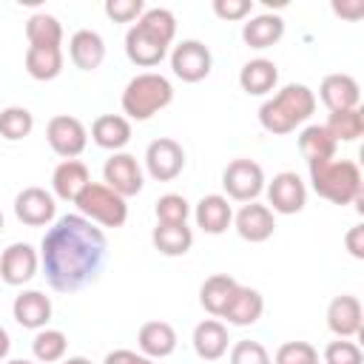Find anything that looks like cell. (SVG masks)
<instances>
[{
	"instance_id": "ba28073f",
	"label": "cell",
	"mask_w": 364,
	"mask_h": 364,
	"mask_svg": "<svg viewBox=\"0 0 364 364\" xmlns=\"http://www.w3.org/2000/svg\"><path fill=\"white\" fill-rule=\"evenodd\" d=\"M267 208L273 213H282V216H293V213H301L304 205H307V185L301 182V176L296 171H282L276 173L267 185Z\"/></svg>"
},
{
	"instance_id": "7c38bea8",
	"label": "cell",
	"mask_w": 364,
	"mask_h": 364,
	"mask_svg": "<svg viewBox=\"0 0 364 364\" xmlns=\"http://www.w3.org/2000/svg\"><path fill=\"white\" fill-rule=\"evenodd\" d=\"M210 65H213V57H210V48L202 40H182L171 51V71L182 82L205 80L210 74Z\"/></svg>"
},
{
	"instance_id": "f6af8a7d",
	"label": "cell",
	"mask_w": 364,
	"mask_h": 364,
	"mask_svg": "<svg viewBox=\"0 0 364 364\" xmlns=\"http://www.w3.org/2000/svg\"><path fill=\"white\" fill-rule=\"evenodd\" d=\"M9 350H11V338H9V333L0 327V361H6Z\"/></svg>"
},
{
	"instance_id": "f546056e",
	"label": "cell",
	"mask_w": 364,
	"mask_h": 364,
	"mask_svg": "<svg viewBox=\"0 0 364 364\" xmlns=\"http://www.w3.org/2000/svg\"><path fill=\"white\" fill-rule=\"evenodd\" d=\"M236 284H239V282H236L233 276H228V273H213V276H208V279L202 282V287H199V304H202L213 318H219L222 310H225V304L230 301Z\"/></svg>"
},
{
	"instance_id": "c3c4849f",
	"label": "cell",
	"mask_w": 364,
	"mask_h": 364,
	"mask_svg": "<svg viewBox=\"0 0 364 364\" xmlns=\"http://www.w3.org/2000/svg\"><path fill=\"white\" fill-rule=\"evenodd\" d=\"M3 225H6V219H3V210H0V230H3Z\"/></svg>"
},
{
	"instance_id": "7a4b0ae2",
	"label": "cell",
	"mask_w": 364,
	"mask_h": 364,
	"mask_svg": "<svg viewBox=\"0 0 364 364\" xmlns=\"http://www.w3.org/2000/svg\"><path fill=\"white\" fill-rule=\"evenodd\" d=\"M176 37V17L168 9H145L142 17L125 31V57L139 68H154L168 57Z\"/></svg>"
},
{
	"instance_id": "4316f807",
	"label": "cell",
	"mask_w": 364,
	"mask_h": 364,
	"mask_svg": "<svg viewBox=\"0 0 364 364\" xmlns=\"http://www.w3.org/2000/svg\"><path fill=\"white\" fill-rule=\"evenodd\" d=\"M279 82V68L273 60H264V57H256V60H247L239 71V85L245 94L250 97H262V94H270Z\"/></svg>"
},
{
	"instance_id": "7402d4cb",
	"label": "cell",
	"mask_w": 364,
	"mask_h": 364,
	"mask_svg": "<svg viewBox=\"0 0 364 364\" xmlns=\"http://www.w3.org/2000/svg\"><path fill=\"white\" fill-rule=\"evenodd\" d=\"M68 57L80 71H97L105 60V40L91 28H80L68 40Z\"/></svg>"
},
{
	"instance_id": "ac0fdd59",
	"label": "cell",
	"mask_w": 364,
	"mask_h": 364,
	"mask_svg": "<svg viewBox=\"0 0 364 364\" xmlns=\"http://www.w3.org/2000/svg\"><path fill=\"white\" fill-rule=\"evenodd\" d=\"M318 100L327 105V111H347V108H358L361 102V88L355 82V77L350 74H327L318 85Z\"/></svg>"
},
{
	"instance_id": "d4e9b609",
	"label": "cell",
	"mask_w": 364,
	"mask_h": 364,
	"mask_svg": "<svg viewBox=\"0 0 364 364\" xmlns=\"http://www.w3.org/2000/svg\"><path fill=\"white\" fill-rule=\"evenodd\" d=\"M91 182V173H88V165L80 162V159H63L54 173H51V188H54V196L63 199V202H74L80 196V191Z\"/></svg>"
},
{
	"instance_id": "8992f818",
	"label": "cell",
	"mask_w": 364,
	"mask_h": 364,
	"mask_svg": "<svg viewBox=\"0 0 364 364\" xmlns=\"http://www.w3.org/2000/svg\"><path fill=\"white\" fill-rule=\"evenodd\" d=\"M74 205L80 208V216H85L94 225L102 228H122L128 219V205L119 193H114L105 182H88L80 196L74 199Z\"/></svg>"
},
{
	"instance_id": "d6a6232c",
	"label": "cell",
	"mask_w": 364,
	"mask_h": 364,
	"mask_svg": "<svg viewBox=\"0 0 364 364\" xmlns=\"http://www.w3.org/2000/svg\"><path fill=\"white\" fill-rule=\"evenodd\" d=\"M327 134L336 142H355L364 134V117L361 108H347V111H333L324 122Z\"/></svg>"
},
{
	"instance_id": "ee69618b",
	"label": "cell",
	"mask_w": 364,
	"mask_h": 364,
	"mask_svg": "<svg viewBox=\"0 0 364 364\" xmlns=\"http://www.w3.org/2000/svg\"><path fill=\"white\" fill-rule=\"evenodd\" d=\"M333 11L338 17H347V20H358L364 14V0H350V3H333Z\"/></svg>"
},
{
	"instance_id": "cb8c5ba5",
	"label": "cell",
	"mask_w": 364,
	"mask_h": 364,
	"mask_svg": "<svg viewBox=\"0 0 364 364\" xmlns=\"http://www.w3.org/2000/svg\"><path fill=\"white\" fill-rule=\"evenodd\" d=\"M91 139L94 145L117 154L131 142V119H125L122 114H102L91 122Z\"/></svg>"
},
{
	"instance_id": "b9f144b4",
	"label": "cell",
	"mask_w": 364,
	"mask_h": 364,
	"mask_svg": "<svg viewBox=\"0 0 364 364\" xmlns=\"http://www.w3.org/2000/svg\"><path fill=\"white\" fill-rule=\"evenodd\" d=\"M102 364H154V358H148L136 350H111L102 358Z\"/></svg>"
},
{
	"instance_id": "9a60e30c",
	"label": "cell",
	"mask_w": 364,
	"mask_h": 364,
	"mask_svg": "<svg viewBox=\"0 0 364 364\" xmlns=\"http://www.w3.org/2000/svg\"><path fill=\"white\" fill-rule=\"evenodd\" d=\"M233 228L236 233L245 239V242H267L276 230V216L267 205H259V202H245L236 213H233Z\"/></svg>"
},
{
	"instance_id": "836d02e7",
	"label": "cell",
	"mask_w": 364,
	"mask_h": 364,
	"mask_svg": "<svg viewBox=\"0 0 364 364\" xmlns=\"http://www.w3.org/2000/svg\"><path fill=\"white\" fill-rule=\"evenodd\" d=\"M65 350H68V338L63 330H51V327H43L37 330L34 341H31V353L40 364H54V361H63L65 358Z\"/></svg>"
},
{
	"instance_id": "e0dca14e",
	"label": "cell",
	"mask_w": 364,
	"mask_h": 364,
	"mask_svg": "<svg viewBox=\"0 0 364 364\" xmlns=\"http://www.w3.org/2000/svg\"><path fill=\"white\" fill-rule=\"evenodd\" d=\"M262 313H264V299H262V293H259L256 287L236 284V290H233V296H230V301L225 304V310H222L219 318H225V321L233 324V327H250V324H256V321L262 318Z\"/></svg>"
},
{
	"instance_id": "8d00e7d4",
	"label": "cell",
	"mask_w": 364,
	"mask_h": 364,
	"mask_svg": "<svg viewBox=\"0 0 364 364\" xmlns=\"http://www.w3.org/2000/svg\"><path fill=\"white\" fill-rule=\"evenodd\" d=\"M273 364H318V350L310 341H284L276 350Z\"/></svg>"
},
{
	"instance_id": "6da1fadb",
	"label": "cell",
	"mask_w": 364,
	"mask_h": 364,
	"mask_svg": "<svg viewBox=\"0 0 364 364\" xmlns=\"http://www.w3.org/2000/svg\"><path fill=\"white\" fill-rule=\"evenodd\" d=\"M108 256L102 228L80 213L60 216L40 242V264L46 282L57 293H77L100 279Z\"/></svg>"
},
{
	"instance_id": "74e56055",
	"label": "cell",
	"mask_w": 364,
	"mask_h": 364,
	"mask_svg": "<svg viewBox=\"0 0 364 364\" xmlns=\"http://www.w3.org/2000/svg\"><path fill=\"white\" fill-rule=\"evenodd\" d=\"M324 364H364V353L350 338H336L324 347Z\"/></svg>"
},
{
	"instance_id": "83f0119b",
	"label": "cell",
	"mask_w": 364,
	"mask_h": 364,
	"mask_svg": "<svg viewBox=\"0 0 364 364\" xmlns=\"http://www.w3.org/2000/svg\"><path fill=\"white\" fill-rule=\"evenodd\" d=\"M26 71L28 77L48 82L63 71V46H28L26 48Z\"/></svg>"
},
{
	"instance_id": "1f68e13d",
	"label": "cell",
	"mask_w": 364,
	"mask_h": 364,
	"mask_svg": "<svg viewBox=\"0 0 364 364\" xmlns=\"http://www.w3.org/2000/svg\"><path fill=\"white\" fill-rule=\"evenodd\" d=\"M26 37L28 46H63V23L48 11H37L26 20Z\"/></svg>"
},
{
	"instance_id": "7bdbcfd3",
	"label": "cell",
	"mask_w": 364,
	"mask_h": 364,
	"mask_svg": "<svg viewBox=\"0 0 364 364\" xmlns=\"http://www.w3.org/2000/svg\"><path fill=\"white\" fill-rule=\"evenodd\" d=\"M344 245L353 259H364V225H353L344 236Z\"/></svg>"
},
{
	"instance_id": "f1b7e54d",
	"label": "cell",
	"mask_w": 364,
	"mask_h": 364,
	"mask_svg": "<svg viewBox=\"0 0 364 364\" xmlns=\"http://www.w3.org/2000/svg\"><path fill=\"white\" fill-rule=\"evenodd\" d=\"M151 242L162 256H185L193 245V230L188 228V222H182V225L156 222V228L151 230Z\"/></svg>"
},
{
	"instance_id": "3957f363",
	"label": "cell",
	"mask_w": 364,
	"mask_h": 364,
	"mask_svg": "<svg viewBox=\"0 0 364 364\" xmlns=\"http://www.w3.org/2000/svg\"><path fill=\"white\" fill-rule=\"evenodd\" d=\"M313 111H316V94L304 82H287L270 100L262 102L259 122L267 134L282 136V134L296 131L301 122H307Z\"/></svg>"
},
{
	"instance_id": "30bf717a",
	"label": "cell",
	"mask_w": 364,
	"mask_h": 364,
	"mask_svg": "<svg viewBox=\"0 0 364 364\" xmlns=\"http://www.w3.org/2000/svg\"><path fill=\"white\" fill-rule=\"evenodd\" d=\"M102 182H105L114 193H119L122 199H128V196H136V193L142 191L145 176H142V168H139V162H136L134 154L117 151V154H111V156L105 159V165H102Z\"/></svg>"
},
{
	"instance_id": "52a82bcc",
	"label": "cell",
	"mask_w": 364,
	"mask_h": 364,
	"mask_svg": "<svg viewBox=\"0 0 364 364\" xmlns=\"http://www.w3.org/2000/svg\"><path fill=\"white\" fill-rule=\"evenodd\" d=\"M222 188H225V196L233 202H256V196L264 191V171L259 162L239 156L225 165Z\"/></svg>"
},
{
	"instance_id": "bcb514c9",
	"label": "cell",
	"mask_w": 364,
	"mask_h": 364,
	"mask_svg": "<svg viewBox=\"0 0 364 364\" xmlns=\"http://www.w3.org/2000/svg\"><path fill=\"white\" fill-rule=\"evenodd\" d=\"M63 364H91V361L82 355H71V358H63Z\"/></svg>"
},
{
	"instance_id": "d590c367",
	"label": "cell",
	"mask_w": 364,
	"mask_h": 364,
	"mask_svg": "<svg viewBox=\"0 0 364 364\" xmlns=\"http://www.w3.org/2000/svg\"><path fill=\"white\" fill-rule=\"evenodd\" d=\"M154 213H156V222L162 225H182L191 216V202L182 193H165L156 199Z\"/></svg>"
},
{
	"instance_id": "9c48e42d",
	"label": "cell",
	"mask_w": 364,
	"mask_h": 364,
	"mask_svg": "<svg viewBox=\"0 0 364 364\" xmlns=\"http://www.w3.org/2000/svg\"><path fill=\"white\" fill-rule=\"evenodd\" d=\"M46 139H48V145H51V151H54L57 156H63V159H77V156L85 151V145H88V131H85V125H82L77 117H71V114H57V117H51L48 125H46Z\"/></svg>"
},
{
	"instance_id": "ab89813d",
	"label": "cell",
	"mask_w": 364,
	"mask_h": 364,
	"mask_svg": "<svg viewBox=\"0 0 364 364\" xmlns=\"http://www.w3.org/2000/svg\"><path fill=\"white\" fill-rule=\"evenodd\" d=\"M145 11L142 0H105V14L114 23H136Z\"/></svg>"
},
{
	"instance_id": "4dcf8cb0",
	"label": "cell",
	"mask_w": 364,
	"mask_h": 364,
	"mask_svg": "<svg viewBox=\"0 0 364 364\" xmlns=\"http://www.w3.org/2000/svg\"><path fill=\"white\" fill-rule=\"evenodd\" d=\"M336 139L327 134L324 125H307L301 134H299V151L307 162H316V159H333L336 156Z\"/></svg>"
},
{
	"instance_id": "484cf974",
	"label": "cell",
	"mask_w": 364,
	"mask_h": 364,
	"mask_svg": "<svg viewBox=\"0 0 364 364\" xmlns=\"http://www.w3.org/2000/svg\"><path fill=\"white\" fill-rule=\"evenodd\" d=\"M282 37H284V20H282L279 14H270V11L256 14V17H250V20L242 26V40H245V46H250V48H256V51H264V48L276 46Z\"/></svg>"
},
{
	"instance_id": "ffe728a7",
	"label": "cell",
	"mask_w": 364,
	"mask_h": 364,
	"mask_svg": "<svg viewBox=\"0 0 364 364\" xmlns=\"http://www.w3.org/2000/svg\"><path fill=\"white\" fill-rule=\"evenodd\" d=\"M193 219H196V228H202V230L210 233V236H219V233H225V230L230 228V222H233V208H230L228 196H222V193H208V196H202V199L196 202Z\"/></svg>"
},
{
	"instance_id": "2e32d148",
	"label": "cell",
	"mask_w": 364,
	"mask_h": 364,
	"mask_svg": "<svg viewBox=\"0 0 364 364\" xmlns=\"http://www.w3.org/2000/svg\"><path fill=\"white\" fill-rule=\"evenodd\" d=\"M361 324H364V310H361V301L358 296H350V293H341L336 296L330 304H327V327L336 338H353L361 333Z\"/></svg>"
},
{
	"instance_id": "d6986e66",
	"label": "cell",
	"mask_w": 364,
	"mask_h": 364,
	"mask_svg": "<svg viewBox=\"0 0 364 364\" xmlns=\"http://www.w3.org/2000/svg\"><path fill=\"white\" fill-rule=\"evenodd\" d=\"M51 299L43 290H23L20 296H14L11 304V316L20 327L26 330H43L51 318Z\"/></svg>"
},
{
	"instance_id": "277c9868",
	"label": "cell",
	"mask_w": 364,
	"mask_h": 364,
	"mask_svg": "<svg viewBox=\"0 0 364 364\" xmlns=\"http://www.w3.org/2000/svg\"><path fill=\"white\" fill-rule=\"evenodd\" d=\"M313 191L333 205H355L364 199L361 168L353 159H316L307 162Z\"/></svg>"
},
{
	"instance_id": "603a6c76",
	"label": "cell",
	"mask_w": 364,
	"mask_h": 364,
	"mask_svg": "<svg viewBox=\"0 0 364 364\" xmlns=\"http://www.w3.org/2000/svg\"><path fill=\"white\" fill-rule=\"evenodd\" d=\"M176 341H179L176 330L168 321H159V318L145 321L139 327V333H136V347L148 358H168L176 350Z\"/></svg>"
},
{
	"instance_id": "60d3db41",
	"label": "cell",
	"mask_w": 364,
	"mask_h": 364,
	"mask_svg": "<svg viewBox=\"0 0 364 364\" xmlns=\"http://www.w3.org/2000/svg\"><path fill=\"white\" fill-rule=\"evenodd\" d=\"M250 9H253V0H213V14L228 23L245 20L250 14Z\"/></svg>"
},
{
	"instance_id": "5b68a950",
	"label": "cell",
	"mask_w": 364,
	"mask_h": 364,
	"mask_svg": "<svg viewBox=\"0 0 364 364\" xmlns=\"http://www.w3.org/2000/svg\"><path fill=\"white\" fill-rule=\"evenodd\" d=\"M173 100V85L168 77L156 74V71H142L136 77L128 80L125 91H122V114L125 119H136L145 122L154 114H159L162 108H168Z\"/></svg>"
},
{
	"instance_id": "4fadbf2b",
	"label": "cell",
	"mask_w": 364,
	"mask_h": 364,
	"mask_svg": "<svg viewBox=\"0 0 364 364\" xmlns=\"http://www.w3.org/2000/svg\"><path fill=\"white\" fill-rule=\"evenodd\" d=\"M14 216L28 228H48L57 216L54 196L46 188H37V185L23 188L14 196Z\"/></svg>"
},
{
	"instance_id": "e575fe53",
	"label": "cell",
	"mask_w": 364,
	"mask_h": 364,
	"mask_svg": "<svg viewBox=\"0 0 364 364\" xmlns=\"http://www.w3.org/2000/svg\"><path fill=\"white\" fill-rule=\"evenodd\" d=\"M31 131H34V117H31L28 108L9 105V108L0 111V136L3 139L17 142V139H26Z\"/></svg>"
},
{
	"instance_id": "f35d334b",
	"label": "cell",
	"mask_w": 364,
	"mask_h": 364,
	"mask_svg": "<svg viewBox=\"0 0 364 364\" xmlns=\"http://www.w3.org/2000/svg\"><path fill=\"white\" fill-rule=\"evenodd\" d=\"M230 364H273V361H270V353L264 350L262 341L242 338L230 347Z\"/></svg>"
},
{
	"instance_id": "5bb4252c",
	"label": "cell",
	"mask_w": 364,
	"mask_h": 364,
	"mask_svg": "<svg viewBox=\"0 0 364 364\" xmlns=\"http://www.w3.org/2000/svg\"><path fill=\"white\" fill-rule=\"evenodd\" d=\"M40 253L28 242H11L0 256V279L11 287H20L37 276Z\"/></svg>"
},
{
	"instance_id": "8fae6325",
	"label": "cell",
	"mask_w": 364,
	"mask_h": 364,
	"mask_svg": "<svg viewBox=\"0 0 364 364\" xmlns=\"http://www.w3.org/2000/svg\"><path fill=\"white\" fill-rule=\"evenodd\" d=\"M145 171L156 182H171L185 171V148L171 139L159 136L145 148Z\"/></svg>"
},
{
	"instance_id": "7dc6e473",
	"label": "cell",
	"mask_w": 364,
	"mask_h": 364,
	"mask_svg": "<svg viewBox=\"0 0 364 364\" xmlns=\"http://www.w3.org/2000/svg\"><path fill=\"white\" fill-rule=\"evenodd\" d=\"M3 364H34V361H26V358H11V361H3Z\"/></svg>"
},
{
	"instance_id": "44dd1931",
	"label": "cell",
	"mask_w": 364,
	"mask_h": 364,
	"mask_svg": "<svg viewBox=\"0 0 364 364\" xmlns=\"http://www.w3.org/2000/svg\"><path fill=\"white\" fill-rule=\"evenodd\" d=\"M228 327L219 321V318H205L193 327V336H191V344H193V353L202 358V361H219L225 353H228Z\"/></svg>"
}]
</instances>
